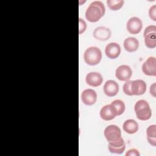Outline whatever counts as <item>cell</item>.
<instances>
[{
    "instance_id": "7",
    "label": "cell",
    "mask_w": 156,
    "mask_h": 156,
    "mask_svg": "<svg viewBox=\"0 0 156 156\" xmlns=\"http://www.w3.org/2000/svg\"><path fill=\"white\" fill-rule=\"evenodd\" d=\"M143 23L140 18L136 16H133L128 20L126 23V29L131 34H138L141 30Z\"/></svg>"
},
{
    "instance_id": "13",
    "label": "cell",
    "mask_w": 156,
    "mask_h": 156,
    "mask_svg": "<svg viewBox=\"0 0 156 156\" xmlns=\"http://www.w3.org/2000/svg\"><path fill=\"white\" fill-rule=\"evenodd\" d=\"M81 99L87 105H92L97 101V94L93 89H86L81 94Z\"/></svg>"
},
{
    "instance_id": "5",
    "label": "cell",
    "mask_w": 156,
    "mask_h": 156,
    "mask_svg": "<svg viewBox=\"0 0 156 156\" xmlns=\"http://www.w3.org/2000/svg\"><path fill=\"white\" fill-rule=\"evenodd\" d=\"M144 43L146 47L153 49L156 47V26L150 25L147 26L144 31Z\"/></svg>"
},
{
    "instance_id": "8",
    "label": "cell",
    "mask_w": 156,
    "mask_h": 156,
    "mask_svg": "<svg viewBox=\"0 0 156 156\" xmlns=\"http://www.w3.org/2000/svg\"><path fill=\"white\" fill-rule=\"evenodd\" d=\"M132 76V71L130 67L126 65L119 66L115 71L116 77L121 81L129 80Z\"/></svg>"
},
{
    "instance_id": "4",
    "label": "cell",
    "mask_w": 156,
    "mask_h": 156,
    "mask_svg": "<svg viewBox=\"0 0 156 156\" xmlns=\"http://www.w3.org/2000/svg\"><path fill=\"white\" fill-rule=\"evenodd\" d=\"M102 52L96 46L88 48L84 52L83 60L88 65L94 66L99 64L102 59Z\"/></svg>"
},
{
    "instance_id": "6",
    "label": "cell",
    "mask_w": 156,
    "mask_h": 156,
    "mask_svg": "<svg viewBox=\"0 0 156 156\" xmlns=\"http://www.w3.org/2000/svg\"><path fill=\"white\" fill-rule=\"evenodd\" d=\"M104 134L108 142L116 141L121 137V131L120 128L114 124H111L106 127L104 129Z\"/></svg>"
},
{
    "instance_id": "21",
    "label": "cell",
    "mask_w": 156,
    "mask_h": 156,
    "mask_svg": "<svg viewBox=\"0 0 156 156\" xmlns=\"http://www.w3.org/2000/svg\"><path fill=\"white\" fill-rule=\"evenodd\" d=\"M124 1L123 0H108L107 4L108 8L112 10H118L124 5Z\"/></svg>"
},
{
    "instance_id": "25",
    "label": "cell",
    "mask_w": 156,
    "mask_h": 156,
    "mask_svg": "<svg viewBox=\"0 0 156 156\" xmlns=\"http://www.w3.org/2000/svg\"><path fill=\"white\" fill-rule=\"evenodd\" d=\"M150 93L154 97H155V83H154L150 87Z\"/></svg>"
},
{
    "instance_id": "1",
    "label": "cell",
    "mask_w": 156,
    "mask_h": 156,
    "mask_svg": "<svg viewBox=\"0 0 156 156\" xmlns=\"http://www.w3.org/2000/svg\"><path fill=\"white\" fill-rule=\"evenodd\" d=\"M105 7L100 1H93L85 12L86 19L91 23L98 21L105 14Z\"/></svg>"
},
{
    "instance_id": "11",
    "label": "cell",
    "mask_w": 156,
    "mask_h": 156,
    "mask_svg": "<svg viewBox=\"0 0 156 156\" xmlns=\"http://www.w3.org/2000/svg\"><path fill=\"white\" fill-rule=\"evenodd\" d=\"M103 90L106 96L113 97L118 93L119 85L113 80H108L105 82L103 87Z\"/></svg>"
},
{
    "instance_id": "10",
    "label": "cell",
    "mask_w": 156,
    "mask_h": 156,
    "mask_svg": "<svg viewBox=\"0 0 156 156\" xmlns=\"http://www.w3.org/2000/svg\"><path fill=\"white\" fill-rule=\"evenodd\" d=\"M105 54L110 59L116 58L121 54V47L119 44L115 42L109 43L105 46Z\"/></svg>"
},
{
    "instance_id": "12",
    "label": "cell",
    "mask_w": 156,
    "mask_h": 156,
    "mask_svg": "<svg viewBox=\"0 0 156 156\" xmlns=\"http://www.w3.org/2000/svg\"><path fill=\"white\" fill-rule=\"evenodd\" d=\"M100 117L104 121H110L113 119L116 116V112L111 104L105 105L102 107L99 112Z\"/></svg>"
},
{
    "instance_id": "20",
    "label": "cell",
    "mask_w": 156,
    "mask_h": 156,
    "mask_svg": "<svg viewBox=\"0 0 156 156\" xmlns=\"http://www.w3.org/2000/svg\"><path fill=\"white\" fill-rule=\"evenodd\" d=\"M110 104L112 105L115 108L117 116H119L124 112L126 109V106H125V104L120 99H116L112 101Z\"/></svg>"
},
{
    "instance_id": "2",
    "label": "cell",
    "mask_w": 156,
    "mask_h": 156,
    "mask_svg": "<svg viewBox=\"0 0 156 156\" xmlns=\"http://www.w3.org/2000/svg\"><path fill=\"white\" fill-rule=\"evenodd\" d=\"M146 83L141 79L134 80H127L124 83L122 90L123 92L128 96L142 95L146 91Z\"/></svg>"
},
{
    "instance_id": "15",
    "label": "cell",
    "mask_w": 156,
    "mask_h": 156,
    "mask_svg": "<svg viewBox=\"0 0 156 156\" xmlns=\"http://www.w3.org/2000/svg\"><path fill=\"white\" fill-rule=\"evenodd\" d=\"M85 81L90 86L97 87L102 84L103 82V77L98 72H90L87 74Z\"/></svg>"
},
{
    "instance_id": "24",
    "label": "cell",
    "mask_w": 156,
    "mask_h": 156,
    "mask_svg": "<svg viewBox=\"0 0 156 156\" xmlns=\"http://www.w3.org/2000/svg\"><path fill=\"white\" fill-rule=\"evenodd\" d=\"M140 153L137 149H130L126 153V156H140Z\"/></svg>"
},
{
    "instance_id": "14",
    "label": "cell",
    "mask_w": 156,
    "mask_h": 156,
    "mask_svg": "<svg viewBox=\"0 0 156 156\" xmlns=\"http://www.w3.org/2000/svg\"><path fill=\"white\" fill-rule=\"evenodd\" d=\"M125 149L126 144L122 137L116 141L108 142V149L112 154H121L124 152Z\"/></svg>"
},
{
    "instance_id": "16",
    "label": "cell",
    "mask_w": 156,
    "mask_h": 156,
    "mask_svg": "<svg viewBox=\"0 0 156 156\" xmlns=\"http://www.w3.org/2000/svg\"><path fill=\"white\" fill-rule=\"evenodd\" d=\"M93 37L98 40L105 41L110 38L111 36L110 30L104 26L96 27L93 31Z\"/></svg>"
},
{
    "instance_id": "9",
    "label": "cell",
    "mask_w": 156,
    "mask_h": 156,
    "mask_svg": "<svg viewBox=\"0 0 156 156\" xmlns=\"http://www.w3.org/2000/svg\"><path fill=\"white\" fill-rule=\"evenodd\" d=\"M142 71L145 75L156 76V59L154 57H149L143 63Z\"/></svg>"
},
{
    "instance_id": "17",
    "label": "cell",
    "mask_w": 156,
    "mask_h": 156,
    "mask_svg": "<svg viewBox=\"0 0 156 156\" xmlns=\"http://www.w3.org/2000/svg\"><path fill=\"white\" fill-rule=\"evenodd\" d=\"M125 50L129 52L136 51L139 47V41L135 37H128L126 38L123 43Z\"/></svg>"
},
{
    "instance_id": "3",
    "label": "cell",
    "mask_w": 156,
    "mask_h": 156,
    "mask_svg": "<svg viewBox=\"0 0 156 156\" xmlns=\"http://www.w3.org/2000/svg\"><path fill=\"white\" fill-rule=\"evenodd\" d=\"M134 110L137 118L141 121L148 120L152 116L150 106L148 102L144 99H140L135 103Z\"/></svg>"
},
{
    "instance_id": "23",
    "label": "cell",
    "mask_w": 156,
    "mask_h": 156,
    "mask_svg": "<svg viewBox=\"0 0 156 156\" xmlns=\"http://www.w3.org/2000/svg\"><path fill=\"white\" fill-rule=\"evenodd\" d=\"M87 28V24L85 21L82 18H79V34H81L85 32Z\"/></svg>"
},
{
    "instance_id": "18",
    "label": "cell",
    "mask_w": 156,
    "mask_h": 156,
    "mask_svg": "<svg viewBox=\"0 0 156 156\" xmlns=\"http://www.w3.org/2000/svg\"><path fill=\"white\" fill-rule=\"evenodd\" d=\"M138 124L137 122L132 119H127L122 125V129L124 132L129 134H133L138 130Z\"/></svg>"
},
{
    "instance_id": "22",
    "label": "cell",
    "mask_w": 156,
    "mask_h": 156,
    "mask_svg": "<svg viewBox=\"0 0 156 156\" xmlns=\"http://www.w3.org/2000/svg\"><path fill=\"white\" fill-rule=\"evenodd\" d=\"M149 16L151 20L156 21V5H154L150 7L149 10Z\"/></svg>"
},
{
    "instance_id": "19",
    "label": "cell",
    "mask_w": 156,
    "mask_h": 156,
    "mask_svg": "<svg viewBox=\"0 0 156 156\" xmlns=\"http://www.w3.org/2000/svg\"><path fill=\"white\" fill-rule=\"evenodd\" d=\"M147 140L152 146H156V126L155 124L149 126L146 130Z\"/></svg>"
}]
</instances>
